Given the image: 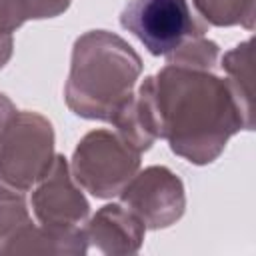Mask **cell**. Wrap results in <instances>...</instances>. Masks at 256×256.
Here are the masks:
<instances>
[{
	"label": "cell",
	"mask_w": 256,
	"mask_h": 256,
	"mask_svg": "<svg viewBox=\"0 0 256 256\" xmlns=\"http://www.w3.org/2000/svg\"><path fill=\"white\" fill-rule=\"evenodd\" d=\"M68 6L70 0H0V36H12L30 18L58 16Z\"/></svg>",
	"instance_id": "11"
},
{
	"label": "cell",
	"mask_w": 256,
	"mask_h": 256,
	"mask_svg": "<svg viewBox=\"0 0 256 256\" xmlns=\"http://www.w3.org/2000/svg\"><path fill=\"white\" fill-rule=\"evenodd\" d=\"M250 46L252 40H246L234 46L222 58V68L228 74V84L238 98L246 118L254 124V98H252V70H250Z\"/></svg>",
	"instance_id": "10"
},
{
	"label": "cell",
	"mask_w": 256,
	"mask_h": 256,
	"mask_svg": "<svg viewBox=\"0 0 256 256\" xmlns=\"http://www.w3.org/2000/svg\"><path fill=\"white\" fill-rule=\"evenodd\" d=\"M32 194V208L42 232L52 240H84L80 228L90 212L82 192L74 186L72 172L64 156H54L48 172L38 180Z\"/></svg>",
	"instance_id": "6"
},
{
	"label": "cell",
	"mask_w": 256,
	"mask_h": 256,
	"mask_svg": "<svg viewBox=\"0 0 256 256\" xmlns=\"http://www.w3.org/2000/svg\"><path fill=\"white\" fill-rule=\"evenodd\" d=\"M120 24L152 56L164 58L208 32V24L190 0H130L120 14Z\"/></svg>",
	"instance_id": "3"
},
{
	"label": "cell",
	"mask_w": 256,
	"mask_h": 256,
	"mask_svg": "<svg viewBox=\"0 0 256 256\" xmlns=\"http://www.w3.org/2000/svg\"><path fill=\"white\" fill-rule=\"evenodd\" d=\"M148 100L156 138L192 164H210L220 156L230 136L252 130L228 80L212 70L166 64L140 84Z\"/></svg>",
	"instance_id": "1"
},
{
	"label": "cell",
	"mask_w": 256,
	"mask_h": 256,
	"mask_svg": "<svg viewBox=\"0 0 256 256\" xmlns=\"http://www.w3.org/2000/svg\"><path fill=\"white\" fill-rule=\"evenodd\" d=\"M198 16L210 26L254 24V0H190Z\"/></svg>",
	"instance_id": "12"
},
{
	"label": "cell",
	"mask_w": 256,
	"mask_h": 256,
	"mask_svg": "<svg viewBox=\"0 0 256 256\" xmlns=\"http://www.w3.org/2000/svg\"><path fill=\"white\" fill-rule=\"evenodd\" d=\"M144 222L120 204H108L96 212L84 230V240L100 252H136L144 236Z\"/></svg>",
	"instance_id": "8"
},
{
	"label": "cell",
	"mask_w": 256,
	"mask_h": 256,
	"mask_svg": "<svg viewBox=\"0 0 256 256\" xmlns=\"http://www.w3.org/2000/svg\"><path fill=\"white\" fill-rule=\"evenodd\" d=\"M122 202L148 228H164L176 222L184 212V186L166 166H150L120 192Z\"/></svg>",
	"instance_id": "7"
},
{
	"label": "cell",
	"mask_w": 256,
	"mask_h": 256,
	"mask_svg": "<svg viewBox=\"0 0 256 256\" xmlns=\"http://www.w3.org/2000/svg\"><path fill=\"white\" fill-rule=\"evenodd\" d=\"M140 72L142 60L126 40L106 30L86 32L72 50L66 104L76 116L112 122L134 94Z\"/></svg>",
	"instance_id": "2"
},
{
	"label": "cell",
	"mask_w": 256,
	"mask_h": 256,
	"mask_svg": "<svg viewBox=\"0 0 256 256\" xmlns=\"http://www.w3.org/2000/svg\"><path fill=\"white\" fill-rule=\"evenodd\" d=\"M140 154L120 134L94 130L86 134L72 156V178L96 198H112L132 180Z\"/></svg>",
	"instance_id": "5"
},
{
	"label": "cell",
	"mask_w": 256,
	"mask_h": 256,
	"mask_svg": "<svg viewBox=\"0 0 256 256\" xmlns=\"http://www.w3.org/2000/svg\"><path fill=\"white\" fill-rule=\"evenodd\" d=\"M12 240H50L42 228L36 230L28 214L24 190L0 182V252Z\"/></svg>",
	"instance_id": "9"
},
{
	"label": "cell",
	"mask_w": 256,
	"mask_h": 256,
	"mask_svg": "<svg viewBox=\"0 0 256 256\" xmlns=\"http://www.w3.org/2000/svg\"><path fill=\"white\" fill-rule=\"evenodd\" d=\"M54 162L52 124L36 112L14 110L0 128V176L6 184L28 190Z\"/></svg>",
	"instance_id": "4"
}]
</instances>
